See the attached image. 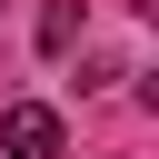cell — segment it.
I'll use <instances>...</instances> for the list:
<instances>
[{"instance_id": "cell-1", "label": "cell", "mask_w": 159, "mask_h": 159, "mask_svg": "<svg viewBox=\"0 0 159 159\" xmlns=\"http://www.w3.org/2000/svg\"><path fill=\"white\" fill-rule=\"evenodd\" d=\"M70 139H60V109H40V99H20V109H0V159H60Z\"/></svg>"}, {"instance_id": "cell-2", "label": "cell", "mask_w": 159, "mask_h": 159, "mask_svg": "<svg viewBox=\"0 0 159 159\" xmlns=\"http://www.w3.org/2000/svg\"><path fill=\"white\" fill-rule=\"evenodd\" d=\"M70 40H80V10H70V0H50V20H40V50H70Z\"/></svg>"}]
</instances>
